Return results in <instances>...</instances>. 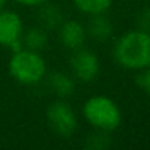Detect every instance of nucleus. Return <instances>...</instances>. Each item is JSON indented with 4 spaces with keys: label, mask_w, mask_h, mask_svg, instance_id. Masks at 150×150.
<instances>
[{
    "label": "nucleus",
    "mask_w": 150,
    "mask_h": 150,
    "mask_svg": "<svg viewBox=\"0 0 150 150\" xmlns=\"http://www.w3.org/2000/svg\"><path fill=\"white\" fill-rule=\"evenodd\" d=\"M113 57L128 71H143L150 66V33L140 28L122 34L113 46Z\"/></svg>",
    "instance_id": "1"
},
{
    "label": "nucleus",
    "mask_w": 150,
    "mask_h": 150,
    "mask_svg": "<svg viewBox=\"0 0 150 150\" xmlns=\"http://www.w3.org/2000/svg\"><path fill=\"white\" fill-rule=\"evenodd\" d=\"M9 72L19 84L35 86L46 78L47 65L40 52L22 47L13 52L9 60Z\"/></svg>",
    "instance_id": "2"
},
{
    "label": "nucleus",
    "mask_w": 150,
    "mask_h": 150,
    "mask_svg": "<svg viewBox=\"0 0 150 150\" xmlns=\"http://www.w3.org/2000/svg\"><path fill=\"white\" fill-rule=\"evenodd\" d=\"M86 121L97 131L112 132L122 122V113L116 102L108 96H93L83 108Z\"/></svg>",
    "instance_id": "3"
},
{
    "label": "nucleus",
    "mask_w": 150,
    "mask_h": 150,
    "mask_svg": "<svg viewBox=\"0 0 150 150\" xmlns=\"http://www.w3.org/2000/svg\"><path fill=\"white\" fill-rule=\"evenodd\" d=\"M47 121L60 137H71L78 125L77 115L65 100H56L47 108Z\"/></svg>",
    "instance_id": "4"
},
{
    "label": "nucleus",
    "mask_w": 150,
    "mask_h": 150,
    "mask_svg": "<svg viewBox=\"0 0 150 150\" xmlns=\"http://www.w3.org/2000/svg\"><path fill=\"white\" fill-rule=\"evenodd\" d=\"M69 66L72 77L81 83L94 81L100 71V62L97 56L84 47L72 52V56L69 59Z\"/></svg>",
    "instance_id": "5"
},
{
    "label": "nucleus",
    "mask_w": 150,
    "mask_h": 150,
    "mask_svg": "<svg viewBox=\"0 0 150 150\" xmlns=\"http://www.w3.org/2000/svg\"><path fill=\"white\" fill-rule=\"evenodd\" d=\"M24 34L22 18L12 11H0V46L12 47L21 41Z\"/></svg>",
    "instance_id": "6"
},
{
    "label": "nucleus",
    "mask_w": 150,
    "mask_h": 150,
    "mask_svg": "<svg viewBox=\"0 0 150 150\" xmlns=\"http://www.w3.org/2000/svg\"><path fill=\"white\" fill-rule=\"evenodd\" d=\"M57 34H59V40L62 43V46L68 50H78L84 46L86 38H87V31L86 27L78 22V21H63L59 28H57Z\"/></svg>",
    "instance_id": "7"
},
{
    "label": "nucleus",
    "mask_w": 150,
    "mask_h": 150,
    "mask_svg": "<svg viewBox=\"0 0 150 150\" xmlns=\"http://www.w3.org/2000/svg\"><path fill=\"white\" fill-rule=\"evenodd\" d=\"M49 88L60 99H66L75 91V78L65 72H53L47 78Z\"/></svg>",
    "instance_id": "8"
},
{
    "label": "nucleus",
    "mask_w": 150,
    "mask_h": 150,
    "mask_svg": "<svg viewBox=\"0 0 150 150\" xmlns=\"http://www.w3.org/2000/svg\"><path fill=\"white\" fill-rule=\"evenodd\" d=\"M86 31H87V35H90L91 38L97 41H106L113 33V25L105 13L93 15L90 16Z\"/></svg>",
    "instance_id": "9"
},
{
    "label": "nucleus",
    "mask_w": 150,
    "mask_h": 150,
    "mask_svg": "<svg viewBox=\"0 0 150 150\" xmlns=\"http://www.w3.org/2000/svg\"><path fill=\"white\" fill-rule=\"evenodd\" d=\"M38 19L41 22V28H44L46 31L47 30H56L63 22L60 8L54 6V5H47V2L41 5V9L38 12Z\"/></svg>",
    "instance_id": "10"
},
{
    "label": "nucleus",
    "mask_w": 150,
    "mask_h": 150,
    "mask_svg": "<svg viewBox=\"0 0 150 150\" xmlns=\"http://www.w3.org/2000/svg\"><path fill=\"white\" fill-rule=\"evenodd\" d=\"M24 49L41 52L47 46V31L44 28H31L21 37Z\"/></svg>",
    "instance_id": "11"
},
{
    "label": "nucleus",
    "mask_w": 150,
    "mask_h": 150,
    "mask_svg": "<svg viewBox=\"0 0 150 150\" xmlns=\"http://www.w3.org/2000/svg\"><path fill=\"white\" fill-rule=\"evenodd\" d=\"M72 2H74V6L81 13L93 16V15L106 13L109 8L112 6L113 0H72Z\"/></svg>",
    "instance_id": "12"
},
{
    "label": "nucleus",
    "mask_w": 150,
    "mask_h": 150,
    "mask_svg": "<svg viewBox=\"0 0 150 150\" xmlns=\"http://www.w3.org/2000/svg\"><path fill=\"white\" fill-rule=\"evenodd\" d=\"M137 84L146 94L150 96V66L140 71L138 77H137Z\"/></svg>",
    "instance_id": "13"
},
{
    "label": "nucleus",
    "mask_w": 150,
    "mask_h": 150,
    "mask_svg": "<svg viewBox=\"0 0 150 150\" xmlns=\"http://www.w3.org/2000/svg\"><path fill=\"white\" fill-rule=\"evenodd\" d=\"M138 28L150 33V8H146L138 16Z\"/></svg>",
    "instance_id": "14"
},
{
    "label": "nucleus",
    "mask_w": 150,
    "mask_h": 150,
    "mask_svg": "<svg viewBox=\"0 0 150 150\" xmlns=\"http://www.w3.org/2000/svg\"><path fill=\"white\" fill-rule=\"evenodd\" d=\"M15 2L19 5H24V6H41L47 0H15Z\"/></svg>",
    "instance_id": "15"
},
{
    "label": "nucleus",
    "mask_w": 150,
    "mask_h": 150,
    "mask_svg": "<svg viewBox=\"0 0 150 150\" xmlns=\"http://www.w3.org/2000/svg\"><path fill=\"white\" fill-rule=\"evenodd\" d=\"M6 3H8V0H0V11H2V9H5Z\"/></svg>",
    "instance_id": "16"
}]
</instances>
